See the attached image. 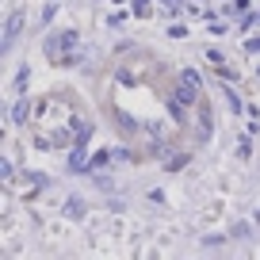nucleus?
Masks as SVG:
<instances>
[{
	"label": "nucleus",
	"instance_id": "obj_1",
	"mask_svg": "<svg viewBox=\"0 0 260 260\" xmlns=\"http://www.w3.org/2000/svg\"><path fill=\"white\" fill-rule=\"evenodd\" d=\"M19 23H23V16H12V19H8V31H4V46H12V42H16Z\"/></svg>",
	"mask_w": 260,
	"mask_h": 260
}]
</instances>
